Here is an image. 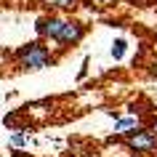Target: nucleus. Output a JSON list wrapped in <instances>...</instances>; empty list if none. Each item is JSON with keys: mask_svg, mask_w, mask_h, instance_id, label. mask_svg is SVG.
<instances>
[{"mask_svg": "<svg viewBox=\"0 0 157 157\" xmlns=\"http://www.w3.org/2000/svg\"><path fill=\"white\" fill-rule=\"evenodd\" d=\"M16 64L24 69V72H37V69H45V67L53 64V53H51L40 40L27 43L16 51Z\"/></svg>", "mask_w": 157, "mask_h": 157, "instance_id": "obj_1", "label": "nucleus"}, {"mask_svg": "<svg viewBox=\"0 0 157 157\" xmlns=\"http://www.w3.org/2000/svg\"><path fill=\"white\" fill-rule=\"evenodd\" d=\"M125 147L131 149L136 157L157 155V136L149 131V128H136V131L125 133Z\"/></svg>", "mask_w": 157, "mask_h": 157, "instance_id": "obj_2", "label": "nucleus"}, {"mask_svg": "<svg viewBox=\"0 0 157 157\" xmlns=\"http://www.w3.org/2000/svg\"><path fill=\"white\" fill-rule=\"evenodd\" d=\"M85 24L83 21H75V19H67L64 21V29H61V35H59L56 45L59 48H72V45H77V43L85 37Z\"/></svg>", "mask_w": 157, "mask_h": 157, "instance_id": "obj_3", "label": "nucleus"}, {"mask_svg": "<svg viewBox=\"0 0 157 157\" xmlns=\"http://www.w3.org/2000/svg\"><path fill=\"white\" fill-rule=\"evenodd\" d=\"M64 21L67 19L61 16H40L37 19V24H35V29H37V35H40V40H59V35H61V29H64Z\"/></svg>", "mask_w": 157, "mask_h": 157, "instance_id": "obj_4", "label": "nucleus"}, {"mask_svg": "<svg viewBox=\"0 0 157 157\" xmlns=\"http://www.w3.org/2000/svg\"><path fill=\"white\" fill-rule=\"evenodd\" d=\"M136 128H139V120H136V117H120V120L115 123V133H120V136L136 131Z\"/></svg>", "mask_w": 157, "mask_h": 157, "instance_id": "obj_5", "label": "nucleus"}, {"mask_svg": "<svg viewBox=\"0 0 157 157\" xmlns=\"http://www.w3.org/2000/svg\"><path fill=\"white\" fill-rule=\"evenodd\" d=\"M77 3H80V0H45V6H51V8H59V11H72Z\"/></svg>", "mask_w": 157, "mask_h": 157, "instance_id": "obj_6", "label": "nucleus"}, {"mask_svg": "<svg viewBox=\"0 0 157 157\" xmlns=\"http://www.w3.org/2000/svg\"><path fill=\"white\" fill-rule=\"evenodd\" d=\"M125 48H128V43H125L123 37H117V40L112 43V59H115V61H120V59L125 56Z\"/></svg>", "mask_w": 157, "mask_h": 157, "instance_id": "obj_7", "label": "nucleus"}, {"mask_svg": "<svg viewBox=\"0 0 157 157\" xmlns=\"http://www.w3.org/2000/svg\"><path fill=\"white\" fill-rule=\"evenodd\" d=\"M24 144H29V136H27L24 131H16L11 136V147H24Z\"/></svg>", "mask_w": 157, "mask_h": 157, "instance_id": "obj_8", "label": "nucleus"}, {"mask_svg": "<svg viewBox=\"0 0 157 157\" xmlns=\"http://www.w3.org/2000/svg\"><path fill=\"white\" fill-rule=\"evenodd\" d=\"M149 131L157 136V117H152V120H149Z\"/></svg>", "mask_w": 157, "mask_h": 157, "instance_id": "obj_9", "label": "nucleus"}, {"mask_svg": "<svg viewBox=\"0 0 157 157\" xmlns=\"http://www.w3.org/2000/svg\"><path fill=\"white\" fill-rule=\"evenodd\" d=\"M149 75H152V77H157V59L149 64Z\"/></svg>", "mask_w": 157, "mask_h": 157, "instance_id": "obj_10", "label": "nucleus"}, {"mask_svg": "<svg viewBox=\"0 0 157 157\" xmlns=\"http://www.w3.org/2000/svg\"><path fill=\"white\" fill-rule=\"evenodd\" d=\"M128 157H136V155H128Z\"/></svg>", "mask_w": 157, "mask_h": 157, "instance_id": "obj_11", "label": "nucleus"}]
</instances>
